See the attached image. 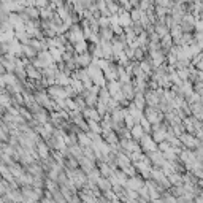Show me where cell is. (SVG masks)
<instances>
[{"instance_id":"obj_1","label":"cell","mask_w":203,"mask_h":203,"mask_svg":"<svg viewBox=\"0 0 203 203\" xmlns=\"http://www.w3.org/2000/svg\"><path fill=\"white\" fill-rule=\"evenodd\" d=\"M97 186L102 192H108V190H113V183L110 181V178L107 176H102L100 180L97 181Z\"/></svg>"},{"instance_id":"obj_2","label":"cell","mask_w":203,"mask_h":203,"mask_svg":"<svg viewBox=\"0 0 203 203\" xmlns=\"http://www.w3.org/2000/svg\"><path fill=\"white\" fill-rule=\"evenodd\" d=\"M130 135H132V138H133V141H140L143 137H144V133H143V127H141V124H135L132 129H130Z\"/></svg>"},{"instance_id":"obj_3","label":"cell","mask_w":203,"mask_h":203,"mask_svg":"<svg viewBox=\"0 0 203 203\" xmlns=\"http://www.w3.org/2000/svg\"><path fill=\"white\" fill-rule=\"evenodd\" d=\"M168 180H170L171 186H181V184H184L183 183V173H178V171L170 173L168 174Z\"/></svg>"},{"instance_id":"obj_4","label":"cell","mask_w":203,"mask_h":203,"mask_svg":"<svg viewBox=\"0 0 203 203\" xmlns=\"http://www.w3.org/2000/svg\"><path fill=\"white\" fill-rule=\"evenodd\" d=\"M76 60H78V64H80L81 67H87V65H91V56H89L87 53L80 54L78 57H76Z\"/></svg>"},{"instance_id":"obj_5","label":"cell","mask_w":203,"mask_h":203,"mask_svg":"<svg viewBox=\"0 0 203 203\" xmlns=\"http://www.w3.org/2000/svg\"><path fill=\"white\" fill-rule=\"evenodd\" d=\"M194 201H195V203H203V192L197 194V195L194 197Z\"/></svg>"}]
</instances>
